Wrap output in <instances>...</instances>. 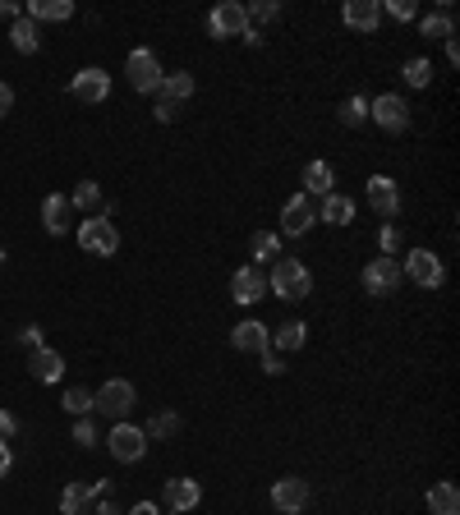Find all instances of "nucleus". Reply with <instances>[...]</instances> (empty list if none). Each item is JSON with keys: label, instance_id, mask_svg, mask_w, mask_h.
Instances as JSON below:
<instances>
[{"label": "nucleus", "instance_id": "nucleus-29", "mask_svg": "<svg viewBox=\"0 0 460 515\" xmlns=\"http://www.w3.org/2000/svg\"><path fill=\"white\" fill-rule=\"evenodd\" d=\"M419 33L433 37V42H451V37H455L451 10H433V15H424V19H419Z\"/></svg>", "mask_w": 460, "mask_h": 515}, {"label": "nucleus", "instance_id": "nucleus-43", "mask_svg": "<svg viewBox=\"0 0 460 515\" xmlns=\"http://www.w3.org/2000/svg\"><path fill=\"white\" fill-rule=\"evenodd\" d=\"M10 111H15V88H10V84H0V120H5Z\"/></svg>", "mask_w": 460, "mask_h": 515}, {"label": "nucleus", "instance_id": "nucleus-44", "mask_svg": "<svg viewBox=\"0 0 460 515\" xmlns=\"http://www.w3.org/2000/svg\"><path fill=\"white\" fill-rule=\"evenodd\" d=\"M19 15H24V5H15V0H0V19H10V24H15Z\"/></svg>", "mask_w": 460, "mask_h": 515}, {"label": "nucleus", "instance_id": "nucleus-40", "mask_svg": "<svg viewBox=\"0 0 460 515\" xmlns=\"http://www.w3.org/2000/svg\"><path fill=\"white\" fill-rule=\"evenodd\" d=\"M15 432H19V419H15L10 410H0V441H10Z\"/></svg>", "mask_w": 460, "mask_h": 515}, {"label": "nucleus", "instance_id": "nucleus-27", "mask_svg": "<svg viewBox=\"0 0 460 515\" xmlns=\"http://www.w3.org/2000/svg\"><path fill=\"white\" fill-rule=\"evenodd\" d=\"M304 341H309V322H299V318H290V322H281L272 332V345L276 350H304Z\"/></svg>", "mask_w": 460, "mask_h": 515}, {"label": "nucleus", "instance_id": "nucleus-9", "mask_svg": "<svg viewBox=\"0 0 460 515\" xmlns=\"http://www.w3.org/2000/svg\"><path fill=\"white\" fill-rule=\"evenodd\" d=\"M281 226H285V235H290V240L309 235V231L318 226V207H314V198H309V193L285 198V207H281Z\"/></svg>", "mask_w": 460, "mask_h": 515}, {"label": "nucleus", "instance_id": "nucleus-30", "mask_svg": "<svg viewBox=\"0 0 460 515\" xmlns=\"http://www.w3.org/2000/svg\"><path fill=\"white\" fill-rule=\"evenodd\" d=\"M249 258H254V262H276V258H281V235H276V231H258V235L249 240Z\"/></svg>", "mask_w": 460, "mask_h": 515}, {"label": "nucleus", "instance_id": "nucleus-34", "mask_svg": "<svg viewBox=\"0 0 460 515\" xmlns=\"http://www.w3.org/2000/svg\"><path fill=\"white\" fill-rule=\"evenodd\" d=\"M405 84H410V88H428V84H433V64H428L424 55L405 60Z\"/></svg>", "mask_w": 460, "mask_h": 515}, {"label": "nucleus", "instance_id": "nucleus-2", "mask_svg": "<svg viewBox=\"0 0 460 515\" xmlns=\"http://www.w3.org/2000/svg\"><path fill=\"white\" fill-rule=\"evenodd\" d=\"M125 79H129V88L134 93H147V97H157V88H162V60L152 55L147 46H138V51H129V60H125Z\"/></svg>", "mask_w": 460, "mask_h": 515}, {"label": "nucleus", "instance_id": "nucleus-32", "mask_svg": "<svg viewBox=\"0 0 460 515\" xmlns=\"http://www.w3.org/2000/svg\"><path fill=\"white\" fill-rule=\"evenodd\" d=\"M336 115H341V124H345V129H359V124L368 120V97H359V93H355V97H345V102L336 106Z\"/></svg>", "mask_w": 460, "mask_h": 515}, {"label": "nucleus", "instance_id": "nucleus-49", "mask_svg": "<svg viewBox=\"0 0 460 515\" xmlns=\"http://www.w3.org/2000/svg\"><path fill=\"white\" fill-rule=\"evenodd\" d=\"M0 267H5V249H0Z\"/></svg>", "mask_w": 460, "mask_h": 515}, {"label": "nucleus", "instance_id": "nucleus-13", "mask_svg": "<svg viewBox=\"0 0 460 515\" xmlns=\"http://www.w3.org/2000/svg\"><path fill=\"white\" fill-rule=\"evenodd\" d=\"M364 198H368L373 216L396 221V212H401V189H396V180H392V175H373V180H368V189H364Z\"/></svg>", "mask_w": 460, "mask_h": 515}, {"label": "nucleus", "instance_id": "nucleus-38", "mask_svg": "<svg viewBox=\"0 0 460 515\" xmlns=\"http://www.w3.org/2000/svg\"><path fill=\"white\" fill-rule=\"evenodd\" d=\"M74 441H79L84 451H93V447H97V423H93L88 414H84L79 423H74Z\"/></svg>", "mask_w": 460, "mask_h": 515}, {"label": "nucleus", "instance_id": "nucleus-35", "mask_svg": "<svg viewBox=\"0 0 460 515\" xmlns=\"http://www.w3.org/2000/svg\"><path fill=\"white\" fill-rule=\"evenodd\" d=\"M245 15H249V28H254V24L281 19V5H276V0H254V5H245Z\"/></svg>", "mask_w": 460, "mask_h": 515}, {"label": "nucleus", "instance_id": "nucleus-20", "mask_svg": "<svg viewBox=\"0 0 460 515\" xmlns=\"http://www.w3.org/2000/svg\"><path fill=\"white\" fill-rule=\"evenodd\" d=\"M69 216H74V203H69L65 193H51V198L42 203V226H46V235H65V231H69Z\"/></svg>", "mask_w": 460, "mask_h": 515}, {"label": "nucleus", "instance_id": "nucleus-12", "mask_svg": "<svg viewBox=\"0 0 460 515\" xmlns=\"http://www.w3.org/2000/svg\"><path fill=\"white\" fill-rule=\"evenodd\" d=\"M309 501H314L309 483L295 479V474H285V479L272 483V506H276L281 515H299V510H309Z\"/></svg>", "mask_w": 460, "mask_h": 515}, {"label": "nucleus", "instance_id": "nucleus-15", "mask_svg": "<svg viewBox=\"0 0 460 515\" xmlns=\"http://www.w3.org/2000/svg\"><path fill=\"white\" fill-rule=\"evenodd\" d=\"M230 300H235V304H258V300H267V276L249 262V267H240L235 276H230Z\"/></svg>", "mask_w": 460, "mask_h": 515}, {"label": "nucleus", "instance_id": "nucleus-41", "mask_svg": "<svg viewBox=\"0 0 460 515\" xmlns=\"http://www.w3.org/2000/svg\"><path fill=\"white\" fill-rule=\"evenodd\" d=\"M263 373H272V378H281V373H285V363H281V354H276V350H267V354H263Z\"/></svg>", "mask_w": 460, "mask_h": 515}, {"label": "nucleus", "instance_id": "nucleus-48", "mask_svg": "<svg viewBox=\"0 0 460 515\" xmlns=\"http://www.w3.org/2000/svg\"><path fill=\"white\" fill-rule=\"evenodd\" d=\"M442 46H446V60H451V64H460V46H455V37H451V42H442Z\"/></svg>", "mask_w": 460, "mask_h": 515}, {"label": "nucleus", "instance_id": "nucleus-31", "mask_svg": "<svg viewBox=\"0 0 460 515\" xmlns=\"http://www.w3.org/2000/svg\"><path fill=\"white\" fill-rule=\"evenodd\" d=\"M60 405H65V414L84 419V414H93V410H97V396H93L88 387H69V391L60 396Z\"/></svg>", "mask_w": 460, "mask_h": 515}, {"label": "nucleus", "instance_id": "nucleus-36", "mask_svg": "<svg viewBox=\"0 0 460 515\" xmlns=\"http://www.w3.org/2000/svg\"><path fill=\"white\" fill-rule=\"evenodd\" d=\"M377 249H382V258H396V249H401V226L396 221H387V226L377 231Z\"/></svg>", "mask_w": 460, "mask_h": 515}, {"label": "nucleus", "instance_id": "nucleus-39", "mask_svg": "<svg viewBox=\"0 0 460 515\" xmlns=\"http://www.w3.org/2000/svg\"><path fill=\"white\" fill-rule=\"evenodd\" d=\"M152 115H157L162 124H171V120L180 115V106H175V102H166V97H157V106H152Z\"/></svg>", "mask_w": 460, "mask_h": 515}, {"label": "nucleus", "instance_id": "nucleus-25", "mask_svg": "<svg viewBox=\"0 0 460 515\" xmlns=\"http://www.w3.org/2000/svg\"><path fill=\"white\" fill-rule=\"evenodd\" d=\"M194 88H198V84H194V74L175 69V74H166V79H162L157 97H166V102H175V106H180V102H189V97H194Z\"/></svg>", "mask_w": 460, "mask_h": 515}, {"label": "nucleus", "instance_id": "nucleus-26", "mask_svg": "<svg viewBox=\"0 0 460 515\" xmlns=\"http://www.w3.org/2000/svg\"><path fill=\"white\" fill-rule=\"evenodd\" d=\"M10 42H15V51H19V55H33V51L42 46V33H37V24H33L28 15H19V19H15V28H10Z\"/></svg>", "mask_w": 460, "mask_h": 515}, {"label": "nucleus", "instance_id": "nucleus-46", "mask_svg": "<svg viewBox=\"0 0 460 515\" xmlns=\"http://www.w3.org/2000/svg\"><path fill=\"white\" fill-rule=\"evenodd\" d=\"M93 515H125V510H120V506H115L111 497H102V501L93 506Z\"/></svg>", "mask_w": 460, "mask_h": 515}, {"label": "nucleus", "instance_id": "nucleus-33", "mask_svg": "<svg viewBox=\"0 0 460 515\" xmlns=\"http://www.w3.org/2000/svg\"><path fill=\"white\" fill-rule=\"evenodd\" d=\"M143 432H147V441H152V437H175V432H180V414H171V410H162V414H152Z\"/></svg>", "mask_w": 460, "mask_h": 515}, {"label": "nucleus", "instance_id": "nucleus-24", "mask_svg": "<svg viewBox=\"0 0 460 515\" xmlns=\"http://www.w3.org/2000/svg\"><path fill=\"white\" fill-rule=\"evenodd\" d=\"M424 501H428L433 515H460V488L455 483H433Z\"/></svg>", "mask_w": 460, "mask_h": 515}, {"label": "nucleus", "instance_id": "nucleus-22", "mask_svg": "<svg viewBox=\"0 0 460 515\" xmlns=\"http://www.w3.org/2000/svg\"><path fill=\"white\" fill-rule=\"evenodd\" d=\"M97 497H93V483H65L60 492V515H93Z\"/></svg>", "mask_w": 460, "mask_h": 515}, {"label": "nucleus", "instance_id": "nucleus-7", "mask_svg": "<svg viewBox=\"0 0 460 515\" xmlns=\"http://www.w3.org/2000/svg\"><path fill=\"white\" fill-rule=\"evenodd\" d=\"M401 276H410V281H415V285H424V290H437V285L446 281V267H442V258H437L433 249H410V253H405Z\"/></svg>", "mask_w": 460, "mask_h": 515}, {"label": "nucleus", "instance_id": "nucleus-37", "mask_svg": "<svg viewBox=\"0 0 460 515\" xmlns=\"http://www.w3.org/2000/svg\"><path fill=\"white\" fill-rule=\"evenodd\" d=\"M382 15H392L396 24H410V19H419V5H415V0H387Z\"/></svg>", "mask_w": 460, "mask_h": 515}, {"label": "nucleus", "instance_id": "nucleus-45", "mask_svg": "<svg viewBox=\"0 0 460 515\" xmlns=\"http://www.w3.org/2000/svg\"><path fill=\"white\" fill-rule=\"evenodd\" d=\"M10 465H15V456H10V441H0V479L10 474Z\"/></svg>", "mask_w": 460, "mask_h": 515}, {"label": "nucleus", "instance_id": "nucleus-47", "mask_svg": "<svg viewBox=\"0 0 460 515\" xmlns=\"http://www.w3.org/2000/svg\"><path fill=\"white\" fill-rule=\"evenodd\" d=\"M125 515H162V506H157V501H138V506L125 510Z\"/></svg>", "mask_w": 460, "mask_h": 515}, {"label": "nucleus", "instance_id": "nucleus-6", "mask_svg": "<svg viewBox=\"0 0 460 515\" xmlns=\"http://www.w3.org/2000/svg\"><path fill=\"white\" fill-rule=\"evenodd\" d=\"M69 97H74V102H84V106H102V102L111 97V74L97 69V64L79 69V74L69 79Z\"/></svg>", "mask_w": 460, "mask_h": 515}, {"label": "nucleus", "instance_id": "nucleus-8", "mask_svg": "<svg viewBox=\"0 0 460 515\" xmlns=\"http://www.w3.org/2000/svg\"><path fill=\"white\" fill-rule=\"evenodd\" d=\"M368 120L387 134H401V129H410V102L396 93H382L377 102H368Z\"/></svg>", "mask_w": 460, "mask_h": 515}, {"label": "nucleus", "instance_id": "nucleus-17", "mask_svg": "<svg viewBox=\"0 0 460 515\" xmlns=\"http://www.w3.org/2000/svg\"><path fill=\"white\" fill-rule=\"evenodd\" d=\"M28 373H33L37 382H46V387H51V382H60V378H65V354H60V350H51V345L33 350V354H28Z\"/></svg>", "mask_w": 460, "mask_h": 515}, {"label": "nucleus", "instance_id": "nucleus-21", "mask_svg": "<svg viewBox=\"0 0 460 515\" xmlns=\"http://www.w3.org/2000/svg\"><path fill=\"white\" fill-rule=\"evenodd\" d=\"M24 15L33 24H65V19H74V0H28Z\"/></svg>", "mask_w": 460, "mask_h": 515}, {"label": "nucleus", "instance_id": "nucleus-10", "mask_svg": "<svg viewBox=\"0 0 460 515\" xmlns=\"http://www.w3.org/2000/svg\"><path fill=\"white\" fill-rule=\"evenodd\" d=\"M401 267H396V258H373L368 267H364V290L373 294V300H387V294H396L401 290Z\"/></svg>", "mask_w": 460, "mask_h": 515}, {"label": "nucleus", "instance_id": "nucleus-3", "mask_svg": "<svg viewBox=\"0 0 460 515\" xmlns=\"http://www.w3.org/2000/svg\"><path fill=\"white\" fill-rule=\"evenodd\" d=\"M79 249L84 253H93V258H111L115 249H120V231H115V221L111 216H88V221H79Z\"/></svg>", "mask_w": 460, "mask_h": 515}, {"label": "nucleus", "instance_id": "nucleus-23", "mask_svg": "<svg viewBox=\"0 0 460 515\" xmlns=\"http://www.w3.org/2000/svg\"><path fill=\"white\" fill-rule=\"evenodd\" d=\"M318 221H327V226H350V221H355V198H345V193H327L323 207H318Z\"/></svg>", "mask_w": 460, "mask_h": 515}, {"label": "nucleus", "instance_id": "nucleus-1", "mask_svg": "<svg viewBox=\"0 0 460 515\" xmlns=\"http://www.w3.org/2000/svg\"><path fill=\"white\" fill-rule=\"evenodd\" d=\"M267 290L276 294V300H285V304H299V300H309L314 276H309V267H304L299 258H276L272 276H267Z\"/></svg>", "mask_w": 460, "mask_h": 515}, {"label": "nucleus", "instance_id": "nucleus-5", "mask_svg": "<svg viewBox=\"0 0 460 515\" xmlns=\"http://www.w3.org/2000/svg\"><path fill=\"white\" fill-rule=\"evenodd\" d=\"M93 396H97V410H102L106 419H115V423H125L129 410L138 405V391H134V382H125V378L102 382V391H93Z\"/></svg>", "mask_w": 460, "mask_h": 515}, {"label": "nucleus", "instance_id": "nucleus-11", "mask_svg": "<svg viewBox=\"0 0 460 515\" xmlns=\"http://www.w3.org/2000/svg\"><path fill=\"white\" fill-rule=\"evenodd\" d=\"M207 33L212 37H245L249 33V15L240 0H221V5L207 15Z\"/></svg>", "mask_w": 460, "mask_h": 515}, {"label": "nucleus", "instance_id": "nucleus-18", "mask_svg": "<svg viewBox=\"0 0 460 515\" xmlns=\"http://www.w3.org/2000/svg\"><path fill=\"white\" fill-rule=\"evenodd\" d=\"M341 19H345V28H355V33H377L382 5H377V0H345Z\"/></svg>", "mask_w": 460, "mask_h": 515}, {"label": "nucleus", "instance_id": "nucleus-19", "mask_svg": "<svg viewBox=\"0 0 460 515\" xmlns=\"http://www.w3.org/2000/svg\"><path fill=\"white\" fill-rule=\"evenodd\" d=\"M304 193H309V198L336 193V171H332V162H309V166H304Z\"/></svg>", "mask_w": 460, "mask_h": 515}, {"label": "nucleus", "instance_id": "nucleus-14", "mask_svg": "<svg viewBox=\"0 0 460 515\" xmlns=\"http://www.w3.org/2000/svg\"><path fill=\"white\" fill-rule=\"evenodd\" d=\"M230 345H235L240 354H267L272 350V327H263V322H254V318H245V322H235L230 327Z\"/></svg>", "mask_w": 460, "mask_h": 515}, {"label": "nucleus", "instance_id": "nucleus-4", "mask_svg": "<svg viewBox=\"0 0 460 515\" xmlns=\"http://www.w3.org/2000/svg\"><path fill=\"white\" fill-rule=\"evenodd\" d=\"M106 451L120 461V465H138L147 456V432L138 423H115L111 437H106Z\"/></svg>", "mask_w": 460, "mask_h": 515}, {"label": "nucleus", "instance_id": "nucleus-16", "mask_svg": "<svg viewBox=\"0 0 460 515\" xmlns=\"http://www.w3.org/2000/svg\"><path fill=\"white\" fill-rule=\"evenodd\" d=\"M198 501H203L198 479H166V488H162V506H166L171 515H185V510H194Z\"/></svg>", "mask_w": 460, "mask_h": 515}, {"label": "nucleus", "instance_id": "nucleus-42", "mask_svg": "<svg viewBox=\"0 0 460 515\" xmlns=\"http://www.w3.org/2000/svg\"><path fill=\"white\" fill-rule=\"evenodd\" d=\"M19 345H28V350H42V327H24V332H19Z\"/></svg>", "mask_w": 460, "mask_h": 515}, {"label": "nucleus", "instance_id": "nucleus-28", "mask_svg": "<svg viewBox=\"0 0 460 515\" xmlns=\"http://www.w3.org/2000/svg\"><path fill=\"white\" fill-rule=\"evenodd\" d=\"M74 212H88V216H97L102 212V184L97 180H79V184H74Z\"/></svg>", "mask_w": 460, "mask_h": 515}]
</instances>
